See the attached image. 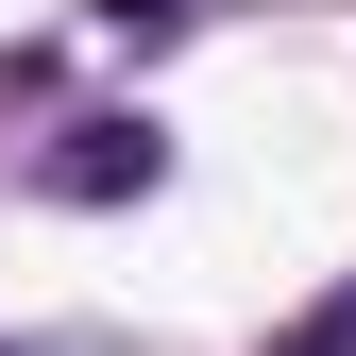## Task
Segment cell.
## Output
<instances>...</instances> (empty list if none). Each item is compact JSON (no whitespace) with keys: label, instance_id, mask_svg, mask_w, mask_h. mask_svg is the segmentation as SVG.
<instances>
[{"label":"cell","instance_id":"obj_1","mask_svg":"<svg viewBox=\"0 0 356 356\" xmlns=\"http://www.w3.org/2000/svg\"><path fill=\"white\" fill-rule=\"evenodd\" d=\"M170 170V136L153 119H68V153H51V204H136Z\"/></svg>","mask_w":356,"mask_h":356},{"label":"cell","instance_id":"obj_3","mask_svg":"<svg viewBox=\"0 0 356 356\" xmlns=\"http://www.w3.org/2000/svg\"><path fill=\"white\" fill-rule=\"evenodd\" d=\"M85 17H102V34H170L187 0H85Z\"/></svg>","mask_w":356,"mask_h":356},{"label":"cell","instance_id":"obj_2","mask_svg":"<svg viewBox=\"0 0 356 356\" xmlns=\"http://www.w3.org/2000/svg\"><path fill=\"white\" fill-rule=\"evenodd\" d=\"M272 356H356V289H339V305H323V323H289V339H272Z\"/></svg>","mask_w":356,"mask_h":356}]
</instances>
